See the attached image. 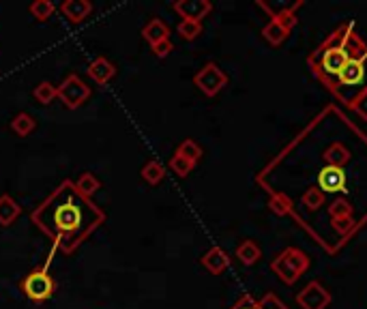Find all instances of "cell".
Wrapping results in <instances>:
<instances>
[{
	"label": "cell",
	"instance_id": "603a6c76",
	"mask_svg": "<svg viewBox=\"0 0 367 309\" xmlns=\"http://www.w3.org/2000/svg\"><path fill=\"white\" fill-rule=\"evenodd\" d=\"M288 35H290V32H288V30H284V28H282V26H279V24H277L273 18L267 22V26H265V28H262V37H265V39H267V43H269V45H273V47L282 45V43L288 39Z\"/></svg>",
	"mask_w": 367,
	"mask_h": 309
},
{
	"label": "cell",
	"instance_id": "d6a6232c",
	"mask_svg": "<svg viewBox=\"0 0 367 309\" xmlns=\"http://www.w3.org/2000/svg\"><path fill=\"white\" fill-rule=\"evenodd\" d=\"M331 226L337 234H348L354 226V217H342V219H331Z\"/></svg>",
	"mask_w": 367,
	"mask_h": 309
},
{
	"label": "cell",
	"instance_id": "ac0fdd59",
	"mask_svg": "<svg viewBox=\"0 0 367 309\" xmlns=\"http://www.w3.org/2000/svg\"><path fill=\"white\" fill-rule=\"evenodd\" d=\"M9 129L18 135V138H28L35 129H37V121L35 116H30L28 112H20L11 119Z\"/></svg>",
	"mask_w": 367,
	"mask_h": 309
},
{
	"label": "cell",
	"instance_id": "4316f807",
	"mask_svg": "<svg viewBox=\"0 0 367 309\" xmlns=\"http://www.w3.org/2000/svg\"><path fill=\"white\" fill-rule=\"evenodd\" d=\"M168 168H170V170H172L176 176L185 178V176H189V174L193 172L195 164H193V162H189L187 157H183V154L174 152L172 157H170V162H168Z\"/></svg>",
	"mask_w": 367,
	"mask_h": 309
},
{
	"label": "cell",
	"instance_id": "836d02e7",
	"mask_svg": "<svg viewBox=\"0 0 367 309\" xmlns=\"http://www.w3.org/2000/svg\"><path fill=\"white\" fill-rule=\"evenodd\" d=\"M230 309H260V307H258V301L251 294H243Z\"/></svg>",
	"mask_w": 367,
	"mask_h": 309
},
{
	"label": "cell",
	"instance_id": "5b68a950",
	"mask_svg": "<svg viewBox=\"0 0 367 309\" xmlns=\"http://www.w3.org/2000/svg\"><path fill=\"white\" fill-rule=\"evenodd\" d=\"M56 88H59V99L63 101V106L67 110L82 108L84 103L90 99V95H92L90 86L78 73H69Z\"/></svg>",
	"mask_w": 367,
	"mask_h": 309
},
{
	"label": "cell",
	"instance_id": "9a60e30c",
	"mask_svg": "<svg viewBox=\"0 0 367 309\" xmlns=\"http://www.w3.org/2000/svg\"><path fill=\"white\" fill-rule=\"evenodd\" d=\"M323 159L327 166H335V168H346L352 159V154L348 150V146L344 142H333L325 152H323Z\"/></svg>",
	"mask_w": 367,
	"mask_h": 309
},
{
	"label": "cell",
	"instance_id": "d6986e66",
	"mask_svg": "<svg viewBox=\"0 0 367 309\" xmlns=\"http://www.w3.org/2000/svg\"><path fill=\"white\" fill-rule=\"evenodd\" d=\"M140 176L148 183V185H160L164 178H166V166L162 162H157V159H150L142 166V172Z\"/></svg>",
	"mask_w": 367,
	"mask_h": 309
},
{
	"label": "cell",
	"instance_id": "3957f363",
	"mask_svg": "<svg viewBox=\"0 0 367 309\" xmlns=\"http://www.w3.org/2000/svg\"><path fill=\"white\" fill-rule=\"evenodd\" d=\"M59 249H61V247H59V241H54V243H52V249H49L47 255H45V262H43L41 267L32 269V271L20 281V290L24 292V296H26L28 301L37 303V305L45 303L47 298H52V296H54V292H56V279L52 277L49 267H52V260H54V255H56Z\"/></svg>",
	"mask_w": 367,
	"mask_h": 309
},
{
	"label": "cell",
	"instance_id": "8fae6325",
	"mask_svg": "<svg viewBox=\"0 0 367 309\" xmlns=\"http://www.w3.org/2000/svg\"><path fill=\"white\" fill-rule=\"evenodd\" d=\"M230 262H232V258H230V253L224 249V247H211L208 249L202 258H200V265L211 273V275H222L224 271H228V267H230Z\"/></svg>",
	"mask_w": 367,
	"mask_h": 309
},
{
	"label": "cell",
	"instance_id": "4fadbf2b",
	"mask_svg": "<svg viewBox=\"0 0 367 309\" xmlns=\"http://www.w3.org/2000/svg\"><path fill=\"white\" fill-rule=\"evenodd\" d=\"M92 3L90 0H63L59 11L63 13V18L69 22V24H82L84 20L90 18L92 13Z\"/></svg>",
	"mask_w": 367,
	"mask_h": 309
},
{
	"label": "cell",
	"instance_id": "7a4b0ae2",
	"mask_svg": "<svg viewBox=\"0 0 367 309\" xmlns=\"http://www.w3.org/2000/svg\"><path fill=\"white\" fill-rule=\"evenodd\" d=\"M367 54V45L354 32V24H342L333 30L307 59L311 73L320 78L331 90H335V80L350 59H361Z\"/></svg>",
	"mask_w": 367,
	"mask_h": 309
},
{
	"label": "cell",
	"instance_id": "30bf717a",
	"mask_svg": "<svg viewBox=\"0 0 367 309\" xmlns=\"http://www.w3.org/2000/svg\"><path fill=\"white\" fill-rule=\"evenodd\" d=\"M174 13L189 22H202L208 13L213 11V5L208 0H176L172 5Z\"/></svg>",
	"mask_w": 367,
	"mask_h": 309
},
{
	"label": "cell",
	"instance_id": "7c38bea8",
	"mask_svg": "<svg viewBox=\"0 0 367 309\" xmlns=\"http://www.w3.org/2000/svg\"><path fill=\"white\" fill-rule=\"evenodd\" d=\"M86 73H88V78H90L97 86H106L108 82L114 80V75H116V65H114L110 59H106V56H97V59L90 61Z\"/></svg>",
	"mask_w": 367,
	"mask_h": 309
},
{
	"label": "cell",
	"instance_id": "277c9868",
	"mask_svg": "<svg viewBox=\"0 0 367 309\" xmlns=\"http://www.w3.org/2000/svg\"><path fill=\"white\" fill-rule=\"evenodd\" d=\"M307 269H309V255L296 247H286L271 262V271L286 286H294Z\"/></svg>",
	"mask_w": 367,
	"mask_h": 309
},
{
	"label": "cell",
	"instance_id": "7402d4cb",
	"mask_svg": "<svg viewBox=\"0 0 367 309\" xmlns=\"http://www.w3.org/2000/svg\"><path fill=\"white\" fill-rule=\"evenodd\" d=\"M301 202H303V206L307 211H318L320 206H325V193L320 191V187L318 185H311V187H307L305 191H303V195H301Z\"/></svg>",
	"mask_w": 367,
	"mask_h": 309
},
{
	"label": "cell",
	"instance_id": "f546056e",
	"mask_svg": "<svg viewBox=\"0 0 367 309\" xmlns=\"http://www.w3.org/2000/svg\"><path fill=\"white\" fill-rule=\"evenodd\" d=\"M258 307L260 309H288V305L275 294V292H265L258 298Z\"/></svg>",
	"mask_w": 367,
	"mask_h": 309
},
{
	"label": "cell",
	"instance_id": "5bb4252c",
	"mask_svg": "<svg viewBox=\"0 0 367 309\" xmlns=\"http://www.w3.org/2000/svg\"><path fill=\"white\" fill-rule=\"evenodd\" d=\"M140 35L148 45H152V43H160L164 39H170V26L162 18H152L142 26Z\"/></svg>",
	"mask_w": 367,
	"mask_h": 309
},
{
	"label": "cell",
	"instance_id": "ba28073f",
	"mask_svg": "<svg viewBox=\"0 0 367 309\" xmlns=\"http://www.w3.org/2000/svg\"><path fill=\"white\" fill-rule=\"evenodd\" d=\"M348 176L344 172V168H335V166H325L318 172V187L323 193H344L346 189Z\"/></svg>",
	"mask_w": 367,
	"mask_h": 309
},
{
	"label": "cell",
	"instance_id": "f1b7e54d",
	"mask_svg": "<svg viewBox=\"0 0 367 309\" xmlns=\"http://www.w3.org/2000/svg\"><path fill=\"white\" fill-rule=\"evenodd\" d=\"M202 22H189V20H181L176 26V32L181 35L183 41H195L202 35Z\"/></svg>",
	"mask_w": 367,
	"mask_h": 309
},
{
	"label": "cell",
	"instance_id": "cb8c5ba5",
	"mask_svg": "<svg viewBox=\"0 0 367 309\" xmlns=\"http://www.w3.org/2000/svg\"><path fill=\"white\" fill-rule=\"evenodd\" d=\"M28 13L37 20V22H47L52 16L56 13V5L52 0H35V3L28 7Z\"/></svg>",
	"mask_w": 367,
	"mask_h": 309
},
{
	"label": "cell",
	"instance_id": "484cf974",
	"mask_svg": "<svg viewBox=\"0 0 367 309\" xmlns=\"http://www.w3.org/2000/svg\"><path fill=\"white\" fill-rule=\"evenodd\" d=\"M174 152H179V154H183V157H187L189 162H193L195 166H198V162L202 159V154H204V150H202V146L195 142V140H191V138H187V140H183L179 146H176V150Z\"/></svg>",
	"mask_w": 367,
	"mask_h": 309
},
{
	"label": "cell",
	"instance_id": "4dcf8cb0",
	"mask_svg": "<svg viewBox=\"0 0 367 309\" xmlns=\"http://www.w3.org/2000/svg\"><path fill=\"white\" fill-rule=\"evenodd\" d=\"M150 52H152V56H157V59H166L174 52V43H172V39H164L160 43H152Z\"/></svg>",
	"mask_w": 367,
	"mask_h": 309
},
{
	"label": "cell",
	"instance_id": "9c48e42d",
	"mask_svg": "<svg viewBox=\"0 0 367 309\" xmlns=\"http://www.w3.org/2000/svg\"><path fill=\"white\" fill-rule=\"evenodd\" d=\"M367 78V54L361 59H350L346 67L339 71L335 86H359Z\"/></svg>",
	"mask_w": 367,
	"mask_h": 309
},
{
	"label": "cell",
	"instance_id": "1f68e13d",
	"mask_svg": "<svg viewBox=\"0 0 367 309\" xmlns=\"http://www.w3.org/2000/svg\"><path fill=\"white\" fill-rule=\"evenodd\" d=\"M271 209L279 215H288L290 213V200L284 195H271Z\"/></svg>",
	"mask_w": 367,
	"mask_h": 309
},
{
	"label": "cell",
	"instance_id": "2e32d148",
	"mask_svg": "<svg viewBox=\"0 0 367 309\" xmlns=\"http://www.w3.org/2000/svg\"><path fill=\"white\" fill-rule=\"evenodd\" d=\"M20 215H22V206L9 193L0 195V226H5V228L13 226Z\"/></svg>",
	"mask_w": 367,
	"mask_h": 309
},
{
	"label": "cell",
	"instance_id": "6da1fadb",
	"mask_svg": "<svg viewBox=\"0 0 367 309\" xmlns=\"http://www.w3.org/2000/svg\"><path fill=\"white\" fill-rule=\"evenodd\" d=\"M30 222L52 241H59L65 253H73L106 222V213L90 198L82 195L73 181H63L30 213Z\"/></svg>",
	"mask_w": 367,
	"mask_h": 309
},
{
	"label": "cell",
	"instance_id": "8992f818",
	"mask_svg": "<svg viewBox=\"0 0 367 309\" xmlns=\"http://www.w3.org/2000/svg\"><path fill=\"white\" fill-rule=\"evenodd\" d=\"M193 86H198V90L206 97H217L228 86V75L217 63H206L193 75Z\"/></svg>",
	"mask_w": 367,
	"mask_h": 309
},
{
	"label": "cell",
	"instance_id": "ffe728a7",
	"mask_svg": "<svg viewBox=\"0 0 367 309\" xmlns=\"http://www.w3.org/2000/svg\"><path fill=\"white\" fill-rule=\"evenodd\" d=\"M32 97L37 103H41V106H49L52 101L59 99V88L47 80H41L32 90Z\"/></svg>",
	"mask_w": 367,
	"mask_h": 309
},
{
	"label": "cell",
	"instance_id": "83f0119b",
	"mask_svg": "<svg viewBox=\"0 0 367 309\" xmlns=\"http://www.w3.org/2000/svg\"><path fill=\"white\" fill-rule=\"evenodd\" d=\"M348 108L361 119L367 123V86H363L350 101H348Z\"/></svg>",
	"mask_w": 367,
	"mask_h": 309
},
{
	"label": "cell",
	"instance_id": "44dd1931",
	"mask_svg": "<svg viewBox=\"0 0 367 309\" xmlns=\"http://www.w3.org/2000/svg\"><path fill=\"white\" fill-rule=\"evenodd\" d=\"M73 185H76V189H78L82 195H86V198H92V195L101 189V181H99L97 174H92V172H82V174L78 176V181H73Z\"/></svg>",
	"mask_w": 367,
	"mask_h": 309
},
{
	"label": "cell",
	"instance_id": "d4e9b609",
	"mask_svg": "<svg viewBox=\"0 0 367 309\" xmlns=\"http://www.w3.org/2000/svg\"><path fill=\"white\" fill-rule=\"evenodd\" d=\"M329 217L331 219H342V217H354V206L346 198H335L329 204Z\"/></svg>",
	"mask_w": 367,
	"mask_h": 309
},
{
	"label": "cell",
	"instance_id": "52a82bcc",
	"mask_svg": "<svg viewBox=\"0 0 367 309\" xmlns=\"http://www.w3.org/2000/svg\"><path fill=\"white\" fill-rule=\"evenodd\" d=\"M333 296L331 292L320 284V281H309L299 294H296V303L301 309H327L331 305Z\"/></svg>",
	"mask_w": 367,
	"mask_h": 309
},
{
	"label": "cell",
	"instance_id": "e0dca14e",
	"mask_svg": "<svg viewBox=\"0 0 367 309\" xmlns=\"http://www.w3.org/2000/svg\"><path fill=\"white\" fill-rule=\"evenodd\" d=\"M234 255H236V260H239L241 265L253 267V265L260 260V258H262V249H260V245H258L255 241H249V238H247V241L239 243Z\"/></svg>",
	"mask_w": 367,
	"mask_h": 309
}]
</instances>
